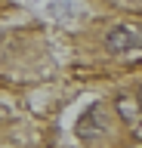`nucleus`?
I'll return each mask as SVG.
<instances>
[{"label":"nucleus","instance_id":"obj_3","mask_svg":"<svg viewBox=\"0 0 142 148\" xmlns=\"http://www.w3.org/2000/svg\"><path fill=\"white\" fill-rule=\"evenodd\" d=\"M117 111H121V117L127 123H133V130L139 133V108H136V102L133 99H117Z\"/></svg>","mask_w":142,"mask_h":148},{"label":"nucleus","instance_id":"obj_2","mask_svg":"<svg viewBox=\"0 0 142 148\" xmlns=\"http://www.w3.org/2000/svg\"><path fill=\"white\" fill-rule=\"evenodd\" d=\"M105 43H108L111 53H133V49H139V34L127 25H114L105 34Z\"/></svg>","mask_w":142,"mask_h":148},{"label":"nucleus","instance_id":"obj_1","mask_svg":"<svg viewBox=\"0 0 142 148\" xmlns=\"http://www.w3.org/2000/svg\"><path fill=\"white\" fill-rule=\"evenodd\" d=\"M108 130V108H105L102 102H96V105H90V108L80 114V120H77V136L80 139H99Z\"/></svg>","mask_w":142,"mask_h":148},{"label":"nucleus","instance_id":"obj_4","mask_svg":"<svg viewBox=\"0 0 142 148\" xmlns=\"http://www.w3.org/2000/svg\"><path fill=\"white\" fill-rule=\"evenodd\" d=\"M133 148H139V145H133Z\"/></svg>","mask_w":142,"mask_h":148}]
</instances>
